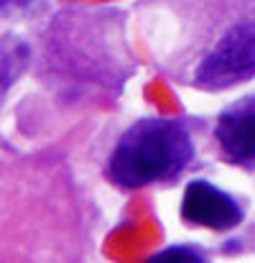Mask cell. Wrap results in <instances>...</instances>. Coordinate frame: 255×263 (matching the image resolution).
Segmentation results:
<instances>
[{
  "label": "cell",
  "instance_id": "obj_1",
  "mask_svg": "<svg viewBox=\"0 0 255 263\" xmlns=\"http://www.w3.org/2000/svg\"><path fill=\"white\" fill-rule=\"evenodd\" d=\"M191 156V138L179 120L146 118L130 125L117 141L107 176L120 186H146L179 176Z\"/></svg>",
  "mask_w": 255,
  "mask_h": 263
},
{
  "label": "cell",
  "instance_id": "obj_2",
  "mask_svg": "<svg viewBox=\"0 0 255 263\" xmlns=\"http://www.w3.org/2000/svg\"><path fill=\"white\" fill-rule=\"evenodd\" d=\"M255 77V13L238 23L225 41L212 49L189 74V85L207 92H220Z\"/></svg>",
  "mask_w": 255,
  "mask_h": 263
},
{
  "label": "cell",
  "instance_id": "obj_3",
  "mask_svg": "<svg viewBox=\"0 0 255 263\" xmlns=\"http://www.w3.org/2000/svg\"><path fill=\"white\" fill-rule=\"evenodd\" d=\"M181 217L189 225H202L209 230H230L243 220V210L230 194H225L222 189L212 186L204 179H197L184 189Z\"/></svg>",
  "mask_w": 255,
  "mask_h": 263
},
{
  "label": "cell",
  "instance_id": "obj_4",
  "mask_svg": "<svg viewBox=\"0 0 255 263\" xmlns=\"http://www.w3.org/2000/svg\"><path fill=\"white\" fill-rule=\"evenodd\" d=\"M214 138L232 164H255V92L220 112Z\"/></svg>",
  "mask_w": 255,
  "mask_h": 263
}]
</instances>
